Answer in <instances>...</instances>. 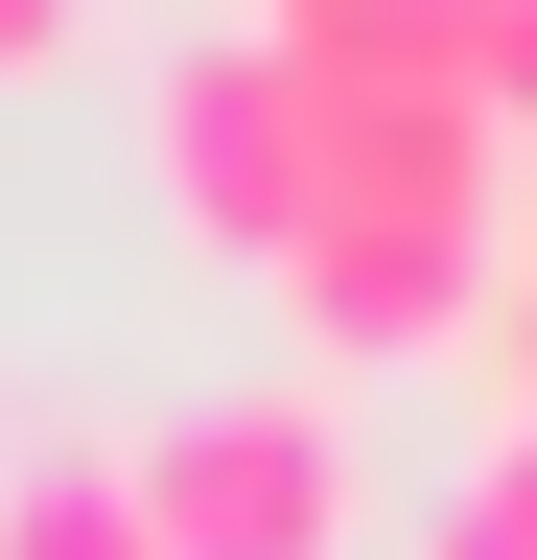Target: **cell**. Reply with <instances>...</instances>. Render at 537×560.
Wrapping results in <instances>:
<instances>
[{
    "mask_svg": "<svg viewBox=\"0 0 537 560\" xmlns=\"http://www.w3.org/2000/svg\"><path fill=\"white\" fill-rule=\"evenodd\" d=\"M117 467H141L164 560H351V420H327L304 374H257V397H187L164 444H117Z\"/></svg>",
    "mask_w": 537,
    "mask_h": 560,
    "instance_id": "cell-1",
    "label": "cell"
},
{
    "mask_svg": "<svg viewBox=\"0 0 537 560\" xmlns=\"http://www.w3.org/2000/svg\"><path fill=\"white\" fill-rule=\"evenodd\" d=\"M304 140H327V117H304V47H281V24H211V47L164 70V187L211 210L234 257L304 234Z\"/></svg>",
    "mask_w": 537,
    "mask_h": 560,
    "instance_id": "cell-2",
    "label": "cell"
},
{
    "mask_svg": "<svg viewBox=\"0 0 537 560\" xmlns=\"http://www.w3.org/2000/svg\"><path fill=\"white\" fill-rule=\"evenodd\" d=\"M0 560H164L141 467H0Z\"/></svg>",
    "mask_w": 537,
    "mask_h": 560,
    "instance_id": "cell-3",
    "label": "cell"
},
{
    "mask_svg": "<svg viewBox=\"0 0 537 560\" xmlns=\"http://www.w3.org/2000/svg\"><path fill=\"white\" fill-rule=\"evenodd\" d=\"M421 560H537V420H491V467L444 490V537Z\"/></svg>",
    "mask_w": 537,
    "mask_h": 560,
    "instance_id": "cell-4",
    "label": "cell"
},
{
    "mask_svg": "<svg viewBox=\"0 0 537 560\" xmlns=\"http://www.w3.org/2000/svg\"><path fill=\"white\" fill-rule=\"evenodd\" d=\"M491 350H514V420H537V187H514V304H491Z\"/></svg>",
    "mask_w": 537,
    "mask_h": 560,
    "instance_id": "cell-5",
    "label": "cell"
},
{
    "mask_svg": "<svg viewBox=\"0 0 537 560\" xmlns=\"http://www.w3.org/2000/svg\"><path fill=\"white\" fill-rule=\"evenodd\" d=\"M94 24V0H0V70H47V47H71Z\"/></svg>",
    "mask_w": 537,
    "mask_h": 560,
    "instance_id": "cell-6",
    "label": "cell"
}]
</instances>
